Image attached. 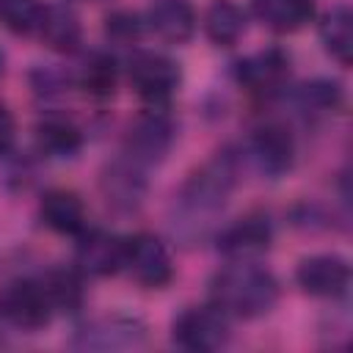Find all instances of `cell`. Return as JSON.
<instances>
[{
	"label": "cell",
	"mask_w": 353,
	"mask_h": 353,
	"mask_svg": "<svg viewBox=\"0 0 353 353\" xmlns=\"http://www.w3.org/2000/svg\"><path fill=\"white\" fill-rule=\"evenodd\" d=\"M295 102L303 113H312V116H325V113H336L345 102V94H342V85L336 80H328V77H314L309 83H303L298 91H295Z\"/></svg>",
	"instance_id": "cell-24"
},
{
	"label": "cell",
	"mask_w": 353,
	"mask_h": 353,
	"mask_svg": "<svg viewBox=\"0 0 353 353\" xmlns=\"http://www.w3.org/2000/svg\"><path fill=\"white\" fill-rule=\"evenodd\" d=\"M77 85L83 88V94L94 97V99H108L116 91V80H119V69L110 52L94 50L88 55H83L77 74H74Z\"/></svg>",
	"instance_id": "cell-22"
},
{
	"label": "cell",
	"mask_w": 353,
	"mask_h": 353,
	"mask_svg": "<svg viewBox=\"0 0 353 353\" xmlns=\"http://www.w3.org/2000/svg\"><path fill=\"white\" fill-rule=\"evenodd\" d=\"M317 33H320L323 50L339 66H350V58H353V14L345 3L334 6L331 11H325L320 17Z\"/></svg>",
	"instance_id": "cell-20"
},
{
	"label": "cell",
	"mask_w": 353,
	"mask_h": 353,
	"mask_svg": "<svg viewBox=\"0 0 353 353\" xmlns=\"http://www.w3.org/2000/svg\"><path fill=\"white\" fill-rule=\"evenodd\" d=\"M17 143V121L8 108L0 105V157H8Z\"/></svg>",
	"instance_id": "cell-27"
},
{
	"label": "cell",
	"mask_w": 353,
	"mask_h": 353,
	"mask_svg": "<svg viewBox=\"0 0 353 353\" xmlns=\"http://www.w3.org/2000/svg\"><path fill=\"white\" fill-rule=\"evenodd\" d=\"M127 80L149 108H165L182 83L179 63L163 52L135 50L127 61Z\"/></svg>",
	"instance_id": "cell-3"
},
{
	"label": "cell",
	"mask_w": 353,
	"mask_h": 353,
	"mask_svg": "<svg viewBox=\"0 0 353 353\" xmlns=\"http://www.w3.org/2000/svg\"><path fill=\"white\" fill-rule=\"evenodd\" d=\"M176 141V124L163 108H146L130 124L124 135V154L138 165L149 168L168 157Z\"/></svg>",
	"instance_id": "cell-4"
},
{
	"label": "cell",
	"mask_w": 353,
	"mask_h": 353,
	"mask_svg": "<svg viewBox=\"0 0 353 353\" xmlns=\"http://www.w3.org/2000/svg\"><path fill=\"white\" fill-rule=\"evenodd\" d=\"M245 11L234 0H212L204 11V33L218 47H234L245 33Z\"/></svg>",
	"instance_id": "cell-21"
},
{
	"label": "cell",
	"mask_w": 353,
	"mask_h": 353,
	"mask_svg": "<svg viewBox=\"0 0 353 353\" xmlns=\"http://www.w3.org/2000/svg\"><path fill=\"white\" fill-rule=\"evenodd\" d=\"M74 268L83 276L105 279L124 270V237L108 229H83L74 245Z\"/></svg>",
	"instance_id": "cell-9"
},
{
	"label": "cell",
	"mask_w": 353,
	"mask_h": 353,
	"mask_svg": "<svg viewBox=\"0 0 353 353\" xmlns=\"http://www.w3.org/2000/svg\"><path fill=\"white\" fill-rule=\"evenodd\" d=\"M44 8L41 0H0V25L17 36H33L41 28Z\"/></svg>",
	"instance_id": "cell-25"
},
{
	"label": "cell",
	"mask_w": 353,
	"mask_h": 353,
	"mask_svg": "<svg viewBox=\"0 0 353 353\" xmlns=\"http://www.w3.org/2000/svg\"><path fill=\"white\" fill-rule=\"evenodd\" d=\"M248 157L259 174L284 176L295 163V138L281 124H262L248 138Z\"/></svg>",
	"instance_id": "cell-12"
},
{
	"label": "cell",
	"mask_w": 353,
	"mask_h": 353,
	"mask_svg": "<svg viewBox=\"0 0 353 353\" xmlns=\"http://www.w3.org/2000/svg\"><path fill=\"white\" fill-rule=\"evenodd\" d=\"M50 298L39 279H14L0 287V320L19 331H39L52 320Z\"/></svg>",
	"instance_id": "cell-6"
},
{
	"label": "cell",
	"mask_w": 353,
	"mask_h": 353,
	"mask_svg": "<svg viewBox=\"0 0 353 353\" xmlns=\"http://www.w3.org/2000/svg\"><path fill=\"white\" fill-rule=\"evenodd\" d=\"M146 328L141 320L135 317H124V314H110V317H99L85 323L72 345L83 347V350H124V347H138L143 345Z\"/></svg>",
	"instance_id": "cell-14"
},
{
	"label": "cell",
	"mask_w": 353,
	"mask_h": 353,
	"mask_svg": "<svg viewBox=\"0 0 353 353\" xmlns=\"http://www.w3.org/2000/svg\"><path fill=\"white\" fill-rule=\"evenodd\" d=\"M41 287L50 298L52 312H77L85 301V290H83V273L77 268H52L47 270L41 279Z\"/></svg>",
	"instance_id": "cell-23"
},
{
	"label": "cell",
	"mask_w": 353,
	"mask_h": 353,
	"mask_svg": "<svg viewBox=\"0 0 353 353\" xmlns=\"http://www.w3.org/2000/svg\"><path fill=\"white\" fill-rule=\"evenodd\" d=\"M240 160L234 152L223 149L212 154L204 165H199L176 193V218L174 232L193 240L207 232L215 215L226 207L234 185H237Z\"/></svg>",
	"instance_id": "cell-1"
},
{
	"label": "cell",
	"mask_w": 353,
	"mask_h": 353,
	"mask_svg": "<svg viewBox=\"0 0 353 353\" xmlns=\"http://www.w3.org/2000/svg\"><path fill=\"white\" fill-rule=\"evenodd\" d=\"M36 149L52 160H72L83 149V130L66 116H44L36 130Z\"/></svg>",
	"instance_id": "cell-17"
},
{
	"label": "cell",
	"mask_w": 353,
	"mask_h": 353,
	"mask_svg": "<svg viewBox=\"0 0 353 353\" xmlns=\"http://www.w3.org/2000/svg\"><path fill=\"white\" fill-rule=\"evenodd\" d=\"M251 11L273 33H292L312 19L314 0H251Z\"/></svg>",
	"instance_id": "cell-19"
},
{
	"label": "cell",
	"mask_w": 353,
	"mask_h": 353,
	"mask_svg": "<svg viewBox=\"0 0 353 353\" xmlns=\"http://www.w3.org/2000/svg\"><path fill=\"white\" fill-rule=\"evenodd\" d=\"M99 190L102 199L108 201V207L119 210V212H135L149 190L146 182V168L138 165L135 160H130L127 154L105 163V168L99 171Z\"/></svg>",
	"instance_id": "cell-8"
},
{
	"label": "cell",
	"mask_w": 353,
	"mask_h": 353,
	"mask_svg": "<svg viewBox=\"0 0 353 353\" xmlns=\"http://www.w3.org/2000/svg\"><path fill=\"white\" fill-rule=\"evenodd\" d=\"M143 36V19L130 8H116L105 17V39L119 47H132Z\"/></svg>",
	"instance_id": "cell-26"
},
{
	"label": "cell",
	"mask_w": 353,
	"mask_h": 353,
	"mask_svg": "<svg viewBox=\"0 0 353 353\" xmlns=\"http://www.w3.org/2000/svg\"><path fill=\"white\" fill-rule=\"evenodd\" d=\"M273 243V223L262 212H248L218 232V251L229 262L262 256Z\"/></svg>",
	"instance_id": "cell-10"
},
{
	"label": "cell",
	"mask_w": 353,
	"mask_h": 353,
	"mask_svg": "<svg viewBox=\"0 0 353 353\" xmlns=\"http://www.w3.org/2000/svg\"><path fill=\"white\" fill-rule=\"evenodd\" d=\"M232 336L229 328V317L215 306V303H204V306H188L182 309L174 323H171V339L193 353H212L221 350Z\"/></svg>",
	"instance_id": "cell-5"
},
{
	"label": "cell",
	"mask_w": 353,
	"mask_h": 353,
	"mask_svg": "<svg viewBox=\"0 0 353 353\" xmlns=\"http://www.w3.org/2000/svg\"><path fill=\"white\" fill-rule=\"evenodd\" d=\"M124 270L149 290H160L174 279V262L168 245L152 232H135L124 237Z\"/></svg>",
	"instance_id": "cell-7"
},
{
	"label": "cell",
	"mask_w": 353,
	"mask_h": 353,
	"mask_svg": "<svg viewBox=\"0 0 353 353\" xmlns=\"http://www.w3.org/2000/svg\"><path fill=\"white\" fill-rule=\"evenodd\" d=\"M287 77H290V58L279 47L259 50L234 63V80L245 91L259 94V97H270V94L281 91Z\"/></svg>",
	"instance_id": "cell-13"
},
{
	"label": "cell",
	"mask_w": 353,
	"mask_h": 353,
	"mask_svg": "<svg viewBox=\"0 0 353 353\" xmlns=\"http://www.w3.org/2000/svg\"><path fill=\"white\" fill-rule=\"evenodd\" d=\"M295 284L312 298H342L350 287V265L339 254H312L295 268Z\"/></svg>",
	"instance_id": "cell-11"
},
{
	"label": "cell",
	"mask_w": 353,
	"mask_h": 353,
	"mask_svg": "<svg viewBox=\"0 0 353 353\" xmlns=\"http://www.w3.org/2000/svg\"><path fill=\"white\" fill-rule=\"evenodd\" d=\"M36 36L55 52H74L83 41V25L66 3H52L44 8V19Z\"/></svg>",
	"instance_id": "cell-18"
},
{
	"label": "cell",
	"mask_w": 353,
	"mask_h": 353,
	"mask_svg": "<svg viewBox=\"0 0 353 353\" xmlns=\"http://www.w3.org/2000/svg\"><path fill=\"white\" fill-rule=\"evenodd\" d=\"M0 342H3V331H0Z\"/></svg>",
	"instance_id": "cell-29"
},
{
	"label": "cell",
	"mask_w": 353,
	"mask_h": 353,
	"mask_svg": "<svg viewBox=\"0 0 353 353\" xmlns=\"http://www.w3.org/2000/svg\"><path fill=\"white\" fill-rule=\"evenodd\" d=\"M39 215H41V223L55 234L77 237L85 229V204L74 190H66V188L47 190L39 201Z\"/></svg>",
	"instance_id": "cell-16"
},
{
	"label": "cell",
	"mask_w": 353,
	"mask_h": 353,
	"mask_svg": "<svg viewBox=\"0 0 353 353\" xmlns=\"http://www.w3.org/2000/svg\"><path fill=\"white\" fill-rule=\"evenodd\" d=\"M143 22L168 44H185L196 33V11L190 0H152Z\"/></svg>",
	"instance_id": "cell-15"
},
{
	"label": "cell",
	"mask_w": 353,
	"mask_h": 353,
	"mask_svg": "<svg viewBox=\"0 0 353 353\" xmlns=\"http://www.w3.org/2000/svg\"><path fill=\"white\" fill-rule=\"evenodd\" d=\"M0 74H3V52H0Z\"/></svg>",
	"instance_id": "cell-28"
},
{
	"label": "cell",
	"mask_w": 353,
	"mask_h": 353,
	"mask_svg": "<svg viewBox=\"0 0 353 353\" xmlns=\"http://www.w3.org/2000/svg\"><path fill=\"white\" fill-rule=\"evenodd\" d=\"M279 279L254 259L229 262L210 279V303L229 320H256L279 303Z\"/></svg>",
	"instance_id": "cell-2"
}]
</instances>
